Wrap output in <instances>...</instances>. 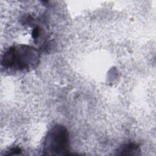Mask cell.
<instances>
[{
  "label": "cell",
  "instance_id": "cell-1",
  "mask_svg": "<svg viewBox=\"0 0 156 156\" xmlns=\"http://www.w3.org/2000/svg\"><path fill=\"white\" fill-rule=\"evenodd\" d=\"M40 62L39 51L27 44H15L7 48L2 55L1 66L9 73H23L35 68Z\"/></svg>",
  "mask_w": 156,
  "mask_h": 156
},
{
  "label": "cell",
  "instance_id": "cell-2",
  "mask_svg": "<svg viewBox=\"0 0 156 156\" xmlns=\"http://www.w3.org/2000/svg\"><path fill=\"white\" fill-rule=\"evenodd\" d=\"M69 151V136L63 125L55 124L46 133L43 143V154L47 155H66Z\"/></svg>",
  "mask_w": 156,
  "mask_h": 156
},
{
  "label": "cell",
  "instance_id": "cell-3",
  "mask_svg": "<svg viewBox=\"0 0 156 156\" xmlns=\"http://www.w3.org/2000/svg\"><path fill=\"white\" fill-rule=\"evenodd\" d=\"M116 154L120 155H140V146L134 143H125L119 146L116 150Z\"/></svg>",
  "mask_w": 156,
  "mask_h": 156
}]
</instances>
